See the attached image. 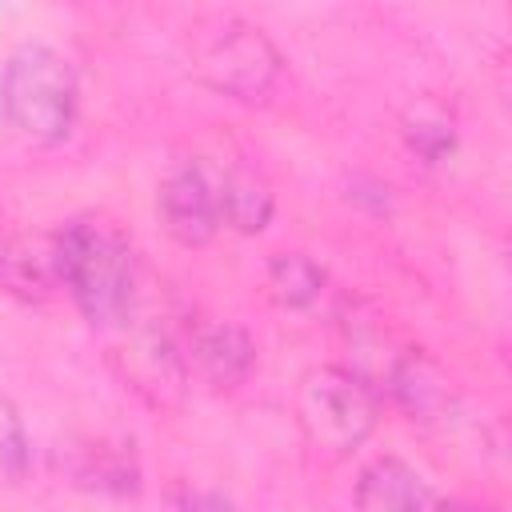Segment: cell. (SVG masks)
<instances>
[{
  "instance_id": "1",
  "label": "cell",
  "mask_w": 512,
  "mask_h": 512,
  "mask_svg": "<svg viewBox=\"0 0 512 512\" xmlns=\"http://www.w3.org/2000/svg\"><path fill=\"white\" fill-rule=\"evenodd\" d=\"M52 264L56 284L68 288V296L92 324H116L132 308L136 264L132 248L112 224L92 216L68 220L52 236Z\"/></svg>"
},
{
  "instance_id": "2",
  "label": "cell",
  "mask_w": 512,
  "mask_h": 512,
  "mask_svg": "<svg viewBox=\"0 0 512 512\" xmlns=\"http://www.w3.org/2000/svg\"><path fill=\"white\" fill-rule=\"evenodd\" d=\"M76 72L48 44H20L0 72L4 120L32 144H56L76 120Z\"/></svg>"
},
{
  "instance_id": "3",
  "label": "cell",
  "mask_w": 512,
  "mask_h": 512,
  "mask_svg": "<svg viewBox=\"0 0 512 512\" xmlns=\"http://www.w3.org/2000/svg\"><path fill=\"white\" fill-rule=\"evenodd\" d=\"M376 392L360 372L348 368H312L296 388V420L304 440L324 456H348L376 428Z\"/></svg>"
},
{
  "instance_id": "4",
  "label": "cell",
  "mask_w": 512,
  "mask_h": 512,
  "mask_svg": "<svg viewBox=\"0 0 512 512\" xmlns=\"http://www.w3.org/2000/svg\"><path fill=\"white\" fill-rule=\"evenodd\" d=\"M192 72L232 96V100H244V104H260L268 100L276 76H280V56L272 48V40L236 20V16H224V20H212L208 28H200L192 36Z\"/></svg>"
},
{
  "instance_id": "5",
  "label": "cell",
  "mask_w": 512,
  "mask_h": 512,
  "mask_svg": "<svg viewBox=\"0 0 512 512\" xmlns=\"http://www.w3.org/2000/svg\"><path fill=\"white\" fill-rule=\"evenodd\" d=\"M160 220L172 240L196 248L208 244L220 228V192L204 164H184L160 184Z\"/></svg>"
},
{
  "instance_id": "6",
  "label": "cell",
  "mask_w": 512,
  "mask_h": 512,
  "mask_svg": "<svg viewBox=\"0 0 512 512\" xmlns=\"http://www.w3.org/2000/svg\"><path fill=\"white\" fill-rule=\"evenodd\" d=\"M356 512H440V500L412 464L384 456L360 472Z\"/></svg>"
},
{
  "instance_id": "7",
  "label": "cell",
  "mask_w": 512,
  "mask_h": 512,
  "mask_svg": "<svg viewBox=\"0 0 512 512\" xmlns=\"http://www.w3.org/2000/svg\"><path fill=\"white\" fill-rule=\"evenodd\" d=\"M184 356L208 384L232 388L252 372L256 348L236 324H208V328H192V336L184 344Z\"/></svg>"
},
{
  "instance_id": "8",
  "label": "cell",
  "mask_w": 512,
  "mask_h": 512,
  "mask_svg": "<svg viewBox=\"0 0 512 512\" xmlns=\"http://www.w3.org/2000/svg\"><path fill=\"white\" fill-rule=\"evenodd\" d=\"M388 384L412 420H432V416H444L452 408V380L444 376V368L436 360H428L416 348L396 356Z\"/></svg>"
},
{
  "instance_id": "9",
  "label": "cell",
  "mask_w": 512,
  "mask_h": 512,
  "mask_svg": "<svg viewBox=\"0 0 512 512\" xmlns=\"http://www.w3.org/2000/svg\"><path fill=\"white\" fill-rule=\"evenodd\" d=\"M0 284L24 300H44L56 284L52 264V236L32 240L20 232H0Z\"/></svg>"
},
{
  "instance_id": "10",
  "label": "cell",
  "mask_w": 512,
  "mask_h": 512,
  "mask_svg": "<svg viewBox=\"0 0 512 512\" xmlns=\"http://www.w3.org/2000/svg\"><path fill=\"white\" fill-rule=\"evenodd\" d=\"M220 192V220H228L236 232H260L272 216V188L260 172L236 164L216 180Z\"/></svg>"
},
{
  "instance_id": "11",
  "label": "cell",
  "mask_w": 512,
  "mask_h": 512,
  "mask_svg": "<svg viewBox=\"0 0 512 512\" xmlns=\"http://www.w3.org/2000/svg\"><path fill=\"white\" fill-rule=\"evenodd\" d=\"M324 288V272L304 252H276L268 264V292L280 308H308Z\"/></svg>"
},
{
  "instance_id": "12",
  "label": "cell",
  "mask_w": 512,
  "mask_h": 512,
  "mask_svg": "<svg viewBox=\"0 0 512 512\" xmlns=\"http://www.w3.org/2000/svg\"><path fill=\"white\" fill-rule=\"evenodd\" d=\"M404 136H408V148H412L416 156H424L428 164L444 160V156L452 152V144H456L452 124H448L444 116H420V112H416V120H408Z\"/></svg>"
},
{
  "instance_id": "13",
  "label": "cell",
  "mask_w": 512,
  "mask_h": 512,
  "mask_svg": "<svg viewBox=\"0 0 512 512\" xmlns=\"http://www.w3.org/2000/svg\"><path fill=\"white\" fill-rule=\"evenodd\" d=\"M28 464V436L16 408L0 396V480H16Z\"/></svg>"
},
{
  "instance_id": "14",
  "label": "cell",
  "mask_w": 512,
  "mask_h": 512,
  "mask_svg": "<svg viewBox=\"0 0 512 512\" xmlns=\"http://www.w3.org/2000/svg\"><path fill=\"white\" fill-rule=\"evenodd\" d=\"M180 512H232V504L216 492H188L180 500Z\"/></svg>"
},
{
  "instance_id": "15",
  "label": "cell",
  "mask_w": 512,
  "mask_h": 512,
  "mask_svg": "<svg viewBox=\"0 0 512 512\" xmlns=\"http://www.w3.org/2000/svg\"><path fill=\"white\" fill-rule=\"evenodd\" d=\"M440 512H492V508H484V504H464V500H456V504H440Z\"/></svg>"
}]
</instances>
